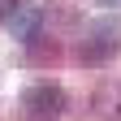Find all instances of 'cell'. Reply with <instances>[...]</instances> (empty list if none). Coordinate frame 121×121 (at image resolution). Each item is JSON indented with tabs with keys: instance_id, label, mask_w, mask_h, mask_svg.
I'll return each instance as SVG.
<instances>
[{
	"instance_id": "obj_1",
	"label": "cell",
	"mask_w": 121,
	"mask_h": 121,
	"mask_svg": "<svg viewBox=\"0 0 121 121\" xmlns=\"http://www.w3.org/2000/svg\"><path fill=\"white\" fill-rule=\"evenodd\" d=\"M26 112L39 117V121H52L65 112V91H60L56 82H35L26 91Z\"/></svg>"
},
{
	"instance_id": "obj_2",
	"label": "cell",
	"mask_w": 121,
	"mask_h": 121,
	"mask_svg": "<svg viewBox=\"0 0 121 121\" xmlns=\"http://www.w3.org/2000/svg\"><path fill=\"white\" fill-rule=\"evenodd\" d=\"M4 26H9L13 39H35L43 30V13H39V4H22V0H17V4L4 13Z\"/></svg>"
},
{
	"instance_id": "obj_3",
	"label": "cell",
	"mask_w": 121,
	"mask_h": 121,
	"mask_svg": "<svg viewBox=\"0 0 121 121\" xmlns=\"http://www.w3.org/2000/svg\"><path fill=\"white\" fill-rule=\"evenodd\" d=\"M91 112H95L99 121H121V82L99 86L95 95H91Z\"/></svg>"
},
{
	"instance_id": "obj_4",
	"label": "cell",
	"mask_w": 121,
	"mask_h": 121,
	"mask_svg": "<svg viewBox=\"0 0 121 121\" xmlns=\"http://www.w3.org/2000/svg\"><path fill=\"white\" fill-rule=\"evenodd\" d=\"M13 4H17V0H0V17H4V13H9Z\"/></svg>"
},
{
	"instance_id": "obj_5",
	"label": "cell",
	"mask_w": 121,
	"mask_h": 121,
	"mask_svg": "<svg viewBox=\"0 0 121 121\" xmlns=\"http://www.w3.org/2000/svg\"><path fill=\"white\" fill-rule=\"evenodd\" d=\"M99 4H121V0H99Z\"/></svg>"
}]
</instances>
